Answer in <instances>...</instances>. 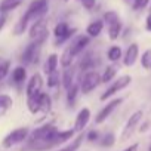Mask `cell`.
<instances>
[{
	"label": "cell",
	"instance_id": "obj_7",
	"mask_svg": "<svg viewBox=\"0 0 151 151\" xmlns=\"http://www.w3.org/2000/svg\"><path fill=\"white\" fill-rule=\"evenodd\" d=\"M142 117H144V111H142V110H138V111H135V113L127 119V122H126V124H124V127H123V130H122L120 141H126V139H129V138L133 135V132L136 130V127H138V124L141 123Z\"/></svg>",
	"mask_w": 151,
	"mask_h": 151
},
{
	"label": "cell",
	"instance_id": "obj_9",
	"mask_svg": "<svg viewBox=\"0 0 151 151\" xmlns=\"http://www.w3.org/2000/svg\"><path fill=\"white\" fill-rule=\"evenodd\" d=\"M122 102H123V98H113L111 101H108L107 102V105H104L102 108H101V111L96 114V117H95V123L96 124H102L104 122H107V119L122 105Z\"/></svg>",
	"mask_w": 151,
	"mask_h": 151
},
{
	"label": "cell",
	"instance_id": "obj_5",
	"mask_svg": "<svg viewBox=\"0 0 151 151\" xmlns=\"http://www.w3.org/2000/svg\"><path fill=\"white\" fill-rule=\"evenodd\" d=\"M130 82H132V77H130L129 74H123V76H120L119 79H114L111 83H108V88L102 92V95L99 96V101L104 102V101L116 96L119 92H122L123 89H126L130 85Z\"/></svg>",
	"mask_w": 151,
	"mask_h": 151
},
{
	"label": "cell",
	"instance_id": "obj_41",
	"mask_svg": "<svg viewBox=\"0 0 151 151\" xmlns=\"http://www.w3.org/2000/svg\"><path fill=\"white\" fill-rule=\"evenodd\" d=\"M123 2H126V3H130V2H132V0H123Z\"/></svg>",
	"mask_w": 151,
	"mask_h": 151
},
{
	"label": "cell",
	"instance_id": "obj_22",
	"mask_svg": "<svg viewBox=\"0 0 151 151\" xmlns=\"http://www.w3.org/2000/svg\"><path fill=\"white\" fill-rule=\"evenodd\" d=\"M22 2L24 0H2V2H0V14L8 15L9 12L18 9L22 5Z\"/></svg>",
	"mask_w": 151,
	"mask_h": 151
},
{
	"label": "cell",
	"instance_id": "obj_32",
	"mask_svg": "<svg viewBox=\"0 0 151 151\" xmlns=\"http://www.w3.org/2000/svg\"><path fill=\"white\" fill-rule=\"evenodd\" d=\"M116 144V135L113 132H107L101 139H99V145L104 148H111Z\"/></svg>",
	"mask_w": 151,
	"mask_h": 151
},
{
	"label": "cell",
	"instance_id": "obj_6",
	"mask_svg": "<svg viewBox=\"0 0 151 151\" xmlns=\"http://www.w3.org/2000/svg\"><path fill=\"white\" fill-rule=\"evenodd\" d=\"M30 135V127L24 126V127H17L14 130H11L2 141V147L3 148H12L18 144H22Z\"/></svg>",
	"mask_w": 151,
	"mask_h": 151
},
{
	"label": "cell",
	"instance_id": "obj_36",
	"mask_svg": "<svg viewBox=\"0 0 151 151\" xmlns=\"http://www.w3.org/2000/svg\"><path fill=\"white\" fill-rule=\"evenodd\" d=\"M79 2L86 11H92L96 5V0H79Z\"/></svg>",
	"mask_w": 151,
	"mask_h": 151
},
{
	"label": "cell",
	"instance_id": "obj_38",
	"mask_svg": "<svg viewBox=\"0 0 151 151\" xmlns=\"http://www.w3.org/2000/svg\"><path fill=\"white\" fill-rule=\"evenodd\" d=\"M6 21H8V15L0 14V33L3 31V28L6 27Z\"/></svg>",
	"mask_w": 151,
	"mask_h": 151
},
{
	"label": "cell",
	"instance_id": "obj_15",
	"mask_svg": "<svg viewBox=\"0 0 151 151\" xmlns=\"http://www.w3.org/2000/svg\"><path fill=\"white\" fill-rule=\"evenodd\" d=\"M76 82V70L74 67H65L62 71H61V86L67 91L73 83Z\"/></svg>",
	"mask_w": 151,
	"mask_h": 151
},
{
	"label": "cell",
	"instance_id": "obj_37",
	"mask_svg": "<svg viewBox=\"0 0 151 151\" xmlns=\"http://www.w3.org/2000/svg\"><path fill=\"white\" fill-rule=\"evenodd\" d=\"M86 139L89 142H95V141H99V132L98 130H91L88 135H86Z\"/></svg>",
	"mask_w": 151,
	"mask_h": 151
},
{
	"label": "cell",
	"instance_id": "obj_24",
	"mask_svg": "<svg viewBox=\"0 0 151 151\" xmlns=\"http://www.w3.org/2000/svg\"><path fill=\"white\" fill-rule=\"evenodd\" d=\"M122 31H123V24H122V21H117V22H114V24H111V25L107 27V34H108V39H110L111 42L119 40V37L122 36Z\"/></svg>",
	"mask_w": 151,
	"mask_h": 151
},
{
	"label": "cell",
	"instance_id": "obj_40",
	"mask_svg": "<svg viewBox=\"0 0 151 151\" xmlns=\"http://www.w3.org/2000/svg\"><path fill=\"white\" fill-rule=\"evenodd\" d=\"M138 148H139V144H138V142H135V144H132V145L126 147L123 151H138Z\"/></svg>",
	"mask_w": 151,
	"mask_h": 151
},
{
	"label": "cell",
	"instance_id": "obj_13",
	"mask_svg": "<svg viewBox=\"0 0 151 151\" xmlns=\"http://www.w3.org/2000/svg\"><path fill=\"white\" fill-rule=\"evenodd\" d=\"M27 77H28V74H27V67L21 64V65H17V67L12 70L11 82H12V85L21 88V86H24V83H27V80H28Z\"/></svg>",
	"mask_w": 151,
	"mask_h": 151
},
{
	"label": "cell",
	"instance_id": "obj_14",
	"mask_svg": "<svg viewBox=\"0 0 151 151\" xmlns=\"http://www.w3.org/2000/svg\"><path fill=\"white\" fill-rule=\"evenodd\" d=\"M46 30H47L46 18H39V19H36V21L31 22V25H30V28H28V36H30V39L33 40V39L39 37L40 34H43Z\"/></svg>",
	"mask_w": 151,
	"mask_h": 151
},
{
	"label": "cell",
	"instance_id": "obj_42",
	"mask_svg": "<svg viewBox=\"0 0 151 151\" xmlns=\"http://www.w3.org/2000/svg\"><path fill=\"white\" fill-rule=\"evenodd\" d=\"M62 2H64V3H68V2H70V0H62Z\"/></svg>",
	"mask_w": 151,
	"mask_h": 151
},
{
	"label": "cell",
	"instance_id": "obj_29",
	"mask_svg": "<svg viewBox=\"0 0 151 151\" xmlns=\"http://www.w3.org/2000/svg\"><path fill=\"white\" fill-rule=\"evenodd\" d=\"M74 59H76V56L71 53V50H70L68 46H67V47L62 50L61 56H59V64H61L62 68H65V67H71L73 62H74Z\"/></svg>",
	"mask_w": 151,
	"mask_h": 151
},
{
	"label": "cell",
	"instance_id": "obj_12",
	"mask_svg": "<svg viewBox=\"0 0 151 151\" xmlns=\"http://www.w3.org/2000/svg\"><path fill=\"white\" fill-rule=\"evenodd\" d=\"M139 59V45L138 43H130L126 49V52L123 53V65L124 67H133L136 64V61Z\"/></svg>",
	"mask_w": 151,
	"mask_h": 151
},
{
	"label": "cell",
	"instance_id": "obj_26",
	"mask_svg": "<svg viewBox=\"0 0 151 151\" xmlns=\"http://www.w3.org/2000/svg\"><path fill=\"white\" fill-rule=\"evenodd\" d=\"M117 76V67L116 65H107L105 70L102 71L101 74V83L107 85V83H111Z\"/></svg>",
	"mask_w": 151,
	"mask_h": 151
},
{
	"label": "cell",
	"instance_id": "obj_25",
	"mask_svg": "<svg viewBox=\"0 0 151 151\" xmlns=\"http://www.w3.org/2000/svg\"><path fill=\"white\" fill-rule=\"evenodd\" d=\"M76 135L74 129H65V130H58L56 138H55V147L61 145V144H67L68 141H71Z\"/></svg>",
	"mask_w": 151,
	"mask_h": 151
},
{
	"label": "cell",
	"instance_id": "obj_11",
	"mask_svg": "<svg viewBox=\"0 0 151 151\" xmlns=\"http://www.w3.org/2000/svg\"><path fill=\"white\" fill-rule=\"evenodd\" d=\"M91 117H92L91 108L83 107V108L79 110L77 116H76V120H74V126H73V129L76 130V133L85 132V129L88 127V124H89V122H91Z\"/></svg>",
	"mask_w": 151,
	"mask_h": 151
},
{
	"label": "cell",
	"instance_id": "obj_17",
	"mask_svg": "<svg viewBox=\"0 0 151 151\" xmlns=\"http://www.w3.org/2000/svg\"><path fill=\"white\" fill-rule=\"evenodd\" d=\"M65 92H67V93H65L67 105L73 108L74 104H76V101H77V98H79V95L82 93V92H80V85H79V82H74Z\"/></svg>",
	"mask_w": 151,
	"mask_h": 151
},
{
	"label": "cell",
	"instance_id": "obj_20",
	"mask_svg": "<svg viewBox=\"0 0 151 151\" xmlns=\"http://www.w3.org/2000/svg\"><path fill=\"white\" fill-rule=\"evenodd\" d=\"M12 107H14V98L9 93H0V119L6 116Z\"/></svg>",
	"mask_w": 151,
	"mask_h": 151
},
{
	"label": "cell",
	"instance_id": "obj_28",
	"mask_svg": "<svg viewBox=\"0 0 151 151\" xmlns=\"http://www.w3.org/2000/svg\"><path fill=\"white\" fill-rule=\"evenodd\" d=\"M122 58H123V50H122V47L119 45H113V46L108 47V50H107V59L110 62H113V64L114 62H119Z\"/></svg>",
	"mask_w": 151,
	"mask_h": 151
},
{
	"label": "cell",
	"instance_id": "obj_43",
	"mask_svg": "<svg viewBox=\"0 0 151 151\" xmlns=\"http://www.w3.org/2000/svg\"><path fill=\"white\" fill-rule=\"evenodd\" d=\"M150 12H151V5H150Z\"/></svg>",
	"mask_w": 151,
	"mask_h": 151
},
{
	"label": "cell",
	"instance_id": "obj_23",
	"mask_svg": "<svg viewBox=\"0 0 151 151\" xmlns=\"http://www.w3.org/2000/svg\"><path fill=\"white\" fill-rule=\"evenodd\" d=\"M46 85L49 89H56L61 86V71L59 70H53L46 74Z\"/></svg>",
	"mask_w": 151,
	"mask_h": 151
},
{
	"label": "cell",
	"instance_id": "obj_35",
	"mask_svg": "<svg viewBox=\"0 0 151 151\" xmlns=\"http://www.w3.org/2000/svg\"><path fill=\"white\" fill-rule=\"evenodd\" d=\"M130 5H132L133 11H142L150 5V0H132Z\"/></svg>",
	"mask_w": 151,
	"mask_h": 151
},
{
	"label": "cell",
	"instance_id": "obj_33",
	"mask_svg": "<svg viewBox=\"0 0 151 151\" xmlns=\"http://www.w3.org/2000/svg\"><path fill=\"white\" fill-rule=\"evenodd\" d=\"M11 65L12 62L9 59H5V61H0V83H2L6 77H8V74L11 71Z\"/></svg>",
	"mask_w": 151,
	"mask_h": 151
},
{
	"label": "cell",
	"instance_id": "obj_27",
	"mask_svg": "<svg viewBox=\"0 0 151 151\" xmlns=\"http://www.w3.org/2000/svg\"><path fill=\"white\" fill-rule=\"evenodd\" d=\"M58 65H59V56L56 53H50L47 55L46 61H45V65H43V71L45 74L53 71V70H58Z\"/></svg>",
	"mask_w": 151,
	"mask_h": 151
},
{
	"label": "cell",
	"instance_id": "obj_30",
	"mask_svg": "<svg viewBox=\"0 0 151 151\" xmlns=\"http://www.w3.org/2000/svg\"><path fill=\"white\" fill-rule=\"evenodd\" d=\"M27 110H28L31 114H39V113H40L39 95H34V96H27Z\"/></svg>",
	"mask_w": 151,
	"mask_h": 151
},
{
	"label": "cell",
	"instance_id": "obj_10",
	"mask_svg": "<svg viewBox=\"0 0 151 151\" xmlns=\"http://www.w3.org/2000/svg\"><path fill=\"white\" fill-rule=\"evenodd\" d=\"M89 43H91V37H89L88 34H79V36H74L73 40H71L67 46H68V49L71 50V53L77 58L80 53L85 52V49L89 46Z\"/></svg>",
	"mask_w": 151,
	"mask_h": 151
},
{
	"label": "cell",
	"instance_id": "obj_39",
	"mask_svg": "<svg viewBox=\"0 0 151 151\" xmlns=\"http://www.w3.org/2000/svg\"><path fill=\"white\" fill-rule=\"evenodd\" d=\"M145 30L148 31V33H151V12L147 15V18H145Z\"/></svg>",
	"mask_w": 151,
	"mask_h": 151
},
{
	"label": "cell",
	"instance_id": "obj_16",
	"mask_svg": "<svg viewBox=\"0 0 151 151\" xmlns=\"http://www.w3.org/2000/svg\"><path fill=\"white\" fill-rule=\"evenodd\" d=\"M85 139H86L85 132H79L71 141H68V144H67L65 147H62V148H59V150H56V151H79Z\"/></svg>",
	"mask_w": 151,
	"mask_h": 151
},
{
	"label": "cell",
	"instance_id": "obj_31",
	"mask_svg": "<svg viewBox=\"0 0 151 151\" xmlns=\"http://www.w3.org/2000/svg\"><path fill=\"white\" fill-rule=\"evenodd\" d=\"M102 21H104V24L108 27V25H111V24L120 21V15H119L116 11H107V12H104V15H102Z\"/></svg>",
	"mask_w": 151,
	"mask_h": 151
},
{
	"label": "cell",
	"instance_id": "obj_34",
	"mask_svg": "<svg viewBox=\"0 0 151 151\" xmlns=\"http://www.w3.org/2000/svg\"><path fill=\"white\" fill-rule=\"evenodd\" d=\"M139 61H141L142 68H145V70H151V49L144 50L142 55L139 56Z\"/></svg>",
	"mask_w": 151,
	"mask_h": 151
},
{
	"label": "cell",
	"instance_id": "obj_18",
	"mask_svg": "<svg viewBox=\"0 0 151 151\" xmlns=\"http://www.w3.org/2000/svg\"><path fill=\"white\" fill-rule=\"evenodd\" d=\"M104 27H105V24H104V21H102V19H93L92 22H89V24H88V27H86L85 33H86L91 39H95V37H98V36L102 33Z\"/></svg>",
	"mask_w": 151,
	"mask_h": 151
},
{
	"label": "cell",
	"instance_id": "obj_4",
	"mask_svg": "<svg viewBox=\"0 0 151 151\" xmlns=\"http://www.w3.org/2000/svg\"><path fill=\"white\" fill-rule=\"evenodd\" d=\"M76 33H77V28H74V27L71 28L67 21H59V22L53 27V37H55L53 46H55V47L62 46V45L67 43L70 39H73Z\"/></svg>",
	"mask_w": 151,
	"mask_h": 151
},
{
	"label": "cell",
	"instance_id": "obj_2",
	"mask_svg": "<svg viewBox=\"0 0 151 151\" xmlns=\"http://www.w3.org/2000/svg\"><path fill=\"white\" fill-rule=\"evenodd\" d=\"M47 34H49V30H46L43 34H40L39 37L33 39L25 47L24 50L21 52V64L22 65H30V64H37L39 62V56H40V50H42V45L46 42L47 39Z\"/></svg>",
	"mask_w": 151,
	"mask_h": 151
},
{
	"label": "cell",
	"instance_id": "obj_19",
	"mask_svg": "<svg viewBox=\"0 0 151 151\" xmlns=\"http://www.w3.org/2000/svg\"><path fill=\"white\" fill-rule=\"evenodd\" d=\"M91 70H96V62H95V58L92 53H86L79 64V71H80V74H83Z\"/></svg>",
	"mask_w": 151,
	"mask_h": 151
},
{
	"label": "cell",
	"instance_id": "obj_8",
	"mask_svg": "<svg viewBox=\"0 0 151 151\" xmlns=\"http://www.w3.org/2000/svg\"><path fill=\"white\" fill-rule=\"evenodd\" d=\"M45 86V79L43 76L36 71L33 76H30V79L27 80L25 83V96H34V95H39L42 92Z\"/></svg>",
	"mask_w": 151,
	"mask_h": 151
},
{
	"label": "cell",
	"instance_id": "obj_21",
	"mask_svg": "<svg viewBox=\"0 0 151 151\" xmlns=\"http://www.w3.org/2000/svg\"><path fill=\"white\" fill-rule=\"evenodd\" d=\"M39 105H40V113L49 114L50 110H52V98H50V95L42 91L39 93Z\"/></svg>",
	"mask_w": 151,
	"mask_h": 151
},
{
	"label": "cell",
	"instance_id": "obj_3",
	"mask_svg": "<svg viewBox=\"0 0 151 151\" xmlns=\"http://www.w3.org/2000/svg\"><path fill=\"white\" fill-rule=\"evenodd\" d=\"M79 85H80V92L83 95H89L101 85V74L96 70L86 71V73L80 74Z\"/></svg>",
	"mask_w": 151,
	"mask_h": 151
},
{
	"label": "cell",
	"instance_id": "obj_1",
	"mask_svg": "<svg viewBox=\"0 0 151 151\" xmlns=\"http://www.w3.org/2000/svg\"><path fill=\"white\" fill-rule=\"evenodd\" d=\"M47 12H49L47 0H33L28 5L27 11L24 12V15L18 19V22H15V25L12 28L14 36H22L33 21H36L39 18H45L47 15Z\"/></svg>",
	"mask_w": 151,
	"mask_h": 151
}]
</instances>
